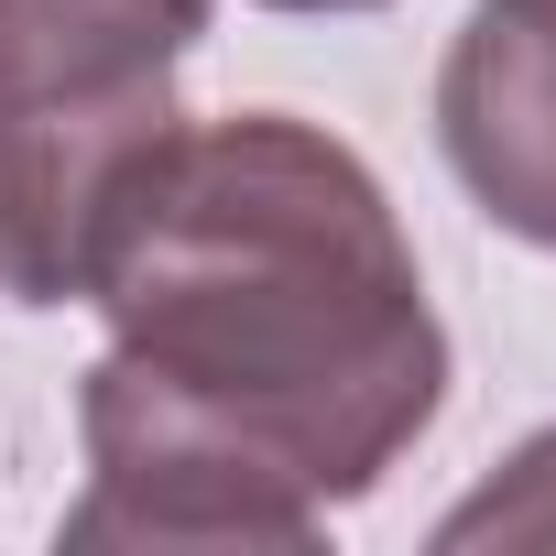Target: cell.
Returning <instances> with one entry per match:
<instances>
[{
  "instance_id": "cell-1",
  "label": "cell",
  "mask_w": 556,
  "mask_h": 556,
  "mask_svg": "<svg viewBox=\"0 0 556 556\" xmlns=\"http://www.w3.org/2000/svg\"><path fill=\"white\" fill-rule=\"evenodd\" d=\"M110 361L66 545L306 556L447 393V328L393 197L285 110L175 121L88 251Z\"/></svg>"
},
{
  "instance_id": "cell-2",
  "label": "cell",
  "mask_w": 556,
  "mask_h": 556,
  "mask_svg": "<svg viewBox=\"0 0 556 556\" xmlns=\"http://www.w3.org/2000/svg\"><path fill=\"white\" fill-rule=\"evenodd\" d=\"M207 0H0V295H88V251L164 153Z\"/></svg>"
},
{
  "instance_id": "cell-3",
  "label": "cell",
  "mask_w": 556,
  "mask_h": 556,
  "mask_svg": "<svg viewBox=\"0 0 556 556\" xmlns=\"http://www.w3.org/2000/svg\"><path fill=\"white\" fill-rule=\"evenodd\" d=\"M437 142L491 229L556 251V0H480L437 66Z\"/></svg>"
},
{
  "instance_id": "cell-4",
  "label": "cell",
  "mask_w": 556,
  "mask_h": 556,
  "mask_svg": "<svg viewBox=\"0 0 556 556\" xmlns=\"http://www.w3.org/2000/svg\"><path fill=\"white\" fill-rule=\"evenodd\" d=\"M437 545H447V556H469V545H556V426L523 437L513 469L480 480V491L437 523Z\"/></svg>"
},
{
  "instance_id": "cell-5",
  "label": "cell",
  "mask_w": 556,
  "mask_h": 556,
  "mask_svg": "<svg viewBox=\"0 0 556 556\" xmlns=\"http://www.w3.org/2000/svg\"><path fill=\"white\" fill-rule=\"evenodd\" d=\"M262 12H382V0H262Z\"/></svg>"
}]
</instances>
